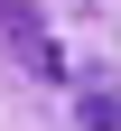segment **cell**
<instances>
[{
  "label": "cell",
  "mask_w": 121,
  "mask_h": 131,
  "mask_svg": "<svg viewBox=\"0 0 121 131\" xmlns=\"http://www.w3.org/2000/svg\"><path fill=\"white\" fill-rule=\"evenodd\" d=\"M0 47L28 66V75H65V56H56V38L37 28V0H0Z\"/></svg>",
  "instance_id": "6da1fadb"
},
{
  "label": "cell",
  "mask_w": 121,
  "mask_h": 131,
  "mask_svg": "<svg viewBox=\"0 0 121 131\" xmlns=\"http://www.w3.org/2000/svg\"><path fill=\"white\" fill-rule=\"evenodd\" d=\"M75 122L84 131H121V84H84L75 94Z\"/></svg>",
  "instance_id": "7a4b0ae2"
}]
</instances>
